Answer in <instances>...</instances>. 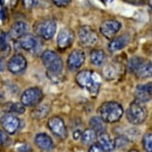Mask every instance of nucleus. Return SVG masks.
I'll return each instance as SVG.
<instances>
[{"instance_id": "4be33fe9", "label": "nucleus", "mask_w": 152, "mask_h": 152, "mask_svg": "<svg viewBox=\"0 0 152 152\" xmlns=\"http://www.w3.org/2000/svg\"><path fill=\"white\" fill-rule=\"evenodd\" d=\"M107 60V56L102 50H94L91 52V62L96 66H101Z\"/></svg>"}, {"instance_id": "9d476101", "label": "nucleus", "mask_w": 152, "mask_h": 152, "mask_svg": "<svg viewBox=\"0 0 152 152\" xmlns=\"http://www.w3.org/2000/svg\"><path fill=\"white\" fill-rule=\"evenodd\" d=\"M121 23L116 20H107L100 26V32L102 35L108 39L114 37L116 34L121 30Z\"/></svg>"}, {"instance_id": "39448f33", "label": "nucleus", "mask_w": 152, "mask_h": 152, "mask_svg": "<svg viewBox=\"0 0 152 152\" xmlns=\"http://www.w3.org/2000/svg\"><path fill=\"white\" fill-rule=\"evenodd\" d=\"M148 117V110L144 103L139 101H134L126 111V118L132 124L139 125L143 123Z\"/></svg>"}, {"instance_id": "7c9ffc66", "label": "nucleus", "mask_w": 152, "mask_h": 152, "mask_svg": "<svg viewBox=\"0 0 152 152\" xmlns=\"http://www.w3.org/2000/svg\"><path fill=\"white\" fill-rule=\"evenodd\" d=\"M127 139L126 138H124L122 136H120V137H118L116 141H115V146L118 147V148H121V147H124L125 145L127 144Z\"/></svg>"}, {"instance_id": "7ed1b4c3", "label": "nucleus", "mask_w": 152, "mask_h": 152, "mask_svg": "<svg viewBox=\"0 0 152 152\" xmlns=\"http://www.w3.org/2000/svg\"><path fill=\"white\" fill-rule=\"evenodd\" d=\"M99 115L104 122L113 123L121 120L123 115V108L117 102H105L99 107Z\"/></svg>"}, {"instance_id": "20e7f679", "label": "nucleus", "mask_w": 152, "mask_h": 152, "mask_svg": "<svg viewBox=\"0 0 152 152\" xmlns=\"http://www.w3.org/2000/svg\"><path fill=\"white\" fill-rule=\"evenodd\" d=\"M128 68L134 73L138 78H148L152 77V62L141 57H134L129 61Z\"/></svg>"}, {"instance_id": "412c9836", "label": "nucleus", "mask_w": 152, "mask_h": 152, "mask_svg": "<svg viewBox=\"0 0 152 152\" xmlns=\"http://www.w3.org/2000/svg\"><path fill=\"white\" fill-rule=\"evenodd\" d=\"M98 142H99V145L103 148L104 151H107V152H111L112 150H114L116 147L115 142L111 139L109 134H107V133H103L101 134H99Z\"/></svg>"}, {"instance_id": "bb28decb", "label": "nucleus", "mask_w": 152, "mask_h": 152, "mask_svg": "<svg viewBox=\"0 0 152 152\" xmlns=\"http://www.w3.org/2000/svg\"><path fill=\"white\" fill-rule=\"evenodd\" d=\"M10 36H8L5 32H0V50L1 51H5L8 50L10 51V45L8 43V37Z\"/></svg>"}, {"instance_id": "f03ea898", "label": "nucleus", "mask_w": 152, "mask_h": 152, "mask_svg": "<svg viewBox=\"0 0 152 152\" xmlns=\"http://www.w3.org/2000/svg\"><path fill=\"white\" fill-rule=\"evenodd\" d=\"M76 81L81 88L87 90L92 95H96L100 89L98 76L91 70H82L76 76Z\"/></svg>"}, {"instance_id": "72a5a7b5", "label": "nucleus", "mask_w": 152, "mask_h": 152, "mask_svg": "<svg viewBox=\"0 0 152 152\" xmlns=\"http://www.w3.org/2000/svg\"><path fill=\"white\" fill-rule=\"evenodd\" d=\"M5 19H6V9L0 11V20H5Z\"/></svg>"}, {"instance_id": "dca6fc26", "label": "nucleus", "mask_w": 152, "mask_h": 152, "mask_svg": "<svg viewBox=\"0 0 152 152\" xmlns=\"http://www.w3.org/2000/svg\"><path fill=\"white\" fill-rule=\"evenodd\" d=\"M122 73V67L118 63H111L104 67L103 75L107 80H113L121 76Z\"/></svg>"}, {"instance_id": "423d86ee", "label": "nucleus", "mask_w": 152, "mask_h": 152, "mask_svg": "<svg viewBox=\"0 0 152 152\" xmlns=\"http://www.w3.org/2000/svg\"><path fill=\"white\" fill-rule=\"evenodd\" d=\"M43 98V91L38 87H32L23 91L21 97V103L25 107H34L40 103Z\"/></svg>"}, {"instance_id": "c756f323", "label": "nucleus", "mask_w": 152, "mask_h": 152, "mask_svg": "<svg viewBox=\"0 0 152 152\" xmlns=\"http://www.w3.org/2000/svg\"><path fill=\"white\" fill-rule=\"evenodd\" d=\"M23 3L25 9L31 10L37 5L38 0H23Z\"/></svg>"}, {"instance_id": "c85d7f7f", "label": "nucleus", "mask_w": 152, "mask_h": 152, "mask_svg": "<svg viewBox=\"0 0 152 152\" xmlns=\"http://www.w3.org/2000/svg\"><path fill=\"white\" fill-rule=\"evenodd\" d=\"M10 143V139L9 135L5 132L0 131V146H8Z\"/></svg>"}, {"instance_id": "cd10ccee", "label": "nucleus", "mask_w": 152, "mask_h": 152, "mask_svg": "<svg viewBox=\"0 0 152 152\" xmlns=\"http://www.w3.org/2000/svg\"><path fill=\"white\" fill-rule=\"evenodd\" d=\"M143 146L147 152H152V134H146L144 135Z\"/></svg>"}, {"instance_id": "5701e85b", "label": "nucleus", "mask_w": 152, "mask_h": 152, "mask_svg": "<svg viewBox=\"0 0 152 152\" xmlns=\"http://www.w3.org/2000/svg\"><path fill=\"white\" fill-rule=\"evenodd\" d=\"M91 129L95 131V133L101 134L105 132V124L104 121L100 117H92L90 121Z\"/></svg>"}, {"instance_id": "f3484780", "label": "nucleus", "mask_w": 152, "mask_h": 152, "mask_svg": "<svg viewBox=\"0 0 152 152\" xmlns=\"http://www.w3.org/2000/svg\"><path fill=\"white\" fill-rule=\"evenodd\" d=\"M19 45L24 50L34 51L38 48V40L33 35L26 34L19 39Z\"/></svg>"}, {"instance_id": "f8f14e48", "label": "nucleus", "mask_w": 152, "mask_h": 152, "mask_svg": "<svg viewBox=\"0 0 152 152\" xmlns=\"http://www.w3.org/2000/svg\"><path fill=\"white\" fill-rule=\"evenodd\" d=\"M0 124L2 125L3 129L7 133L13 134H15V132L18 130L20 126V121L14 115H12L10 113H7L1 117Z\"/></svg>"}, {"instance_id": "e433bc0d", "label": "nucleus", "mask_w": 152, "mask_h": 152, "mask_svg": "<svg viewBox=\"0 0 152 152\" xmlns=\"http://www.w3.org/2000/svg\"><path fill=\"white\" fill-rule=\"evenodd\" d=\"M3 100H4V94H3V91L0 90V102Z\"/></svg>"}, {"instance_id": "b1692460", "label": "nucleus", "mask_w": 152, "mask_h": 152, "mask_svg": "<svg viewBox=\"0 0 152 152\" xmlns=\"http://www.w3.org/2000/svg\"><path fill=\"white\" fill-rule=\"evenodd\" d=\"M4 108V110L9 113L23 114L25 111V105H23L22 103H8L5 104Z\"/></svg>"}, {"instance_id": "6e6552de", "label": "nucleus", "mask_w": 152, "mask_h": 152, "mask_svg": "<svg viewBox=\"0 0 152 152\" xmlns=\"http://www.w3.org/2000/svg\"><path fill=\"white\" fill-rule=\"evenodd\" d=\"M78 38L80 44L87 48L94 47L98 42L96 32L90 26H82L78 29Z\"/></svg>"}, {"instance_id": "2eb2a0df", "label": "nucleus", "mask_w": 152, "mask_h": 152, "mask_svg": "<svg viewBox=\"0 0 152 152\" xmlns=\"http://www.w3.org/2000/svg\"><path fill=\"white\" fill-rule=\"evenodd\" d=\"M135 100L147 103L148 102L152 96V83H147L144 85H138L135 90Z\"/></svg>"}, {"instance_id": "473e14b6", "label": "nucleus", "mask_w": 152, "mask_h": 152, "mask_svg": "<svg viewBox=\"0 0 152 152\" xmlns=\"http://www.w3.org/2000/svg\"><path fill=\"white\" fill-rule=\"evenodd\" d=\"M89 152H104V149H103V148L100 146V145H99V143L98 144L94 143V144H92L91 146V148L89 149Z\"/></svg>"}, {"instance_id": "0eeeda50", "label": "nucleus", "mask_w": 152, "mask_h": 152, "mask_svg": "<svg viewBox=\"0 0 152 152\" xmlns=\"http://www.w3.org/2000/svg\"><path fill=\"white\" fill-rule=\"evenodd\" d=\"M35 31L42 38L49 40L53 37L56 32V23L53 20H45L36 24Z\"/></svg>"}, {"instance_id": "4468645a", "label": "nucleus", "mask_w": 152, "mask_h": 152, "mask_svg": "<svg viewBox=\"0 0 152 152\" xmlns=\"http://www.w3.org/2000/svg\"><path fill=\"white\" fill-rule=\"evenodd\" d=\"M85 61V53L81 50H74L67 59V65L70 70H77Z\"/></svg>"}, {"instance_id": "ddd939ff", "label": "nucleus", "mask_w": 152, "mask_h": 152, "mask_svg": "<svg viewBox=\"0 0 152 152\" xmlns=\"http://www.w3.org/2000/svg\"><path fill=\"white\" fill-rule=\"evenodd\" d=\"M27 66V61L22 54H16L8 63V69L12 74H20Z\"/></svg>"}, {"instance_id": "a19ab883", "label": "nucleus", "mask_w": 152, "mask_h": 152, "mask_svg": "<svg viewBox=\"0 0 152 152\" xmlns=\"http://www.w3.org/2000/svg\"><path fill=\"white\" fill-rule=\"evenodd\" d=\"M128 152H138V151L135 150V149H132V150H130V151H128Z\"/></svg>"}, {"instance_id": "ea45409f", "label": "nucleus", "mask_w": 152, "mask_h": 152, "mask_svg": "<svg viewBox=\"0 0 152 152\" xmlns=\"http://www.w3.org/2000/svg\"><path fill=\"white\" fill-rule=\"evenodd\" d=\"M4 3H5V0H0V5L3 6V5H4Z\"/></svg>"}, {"instance_id": "6ab92c4d", "label": "nucleus", "mask_w": 152, "mask_h": 152, "mask_svg": "<svg viewBox=\"0 0 152 152\" xmlns=\"http://www.w3.org/2000/svg\"><path fill=\"white\" fill-rule=\"evenodd\" d=\"M35 142L37 146L44 151H50L54 148L53 141L46 134H38L35 138Z\"/></svg>"}, {"instance_id": "9b49d317", "label": "nucleus", "mask_w": 152, "mask_h": 152, "mask_svg": "<svg viewBox=\"0 0 152 152\" xmlns=\"http://www.w3.org/2000/svg\"><path fill=\"white\" fill-rule=\"evenodd\" d=\"M75 39L74 32L69 28H64L59 32L57 37V46L60 50H65L73 44Z\"/></svg>"}, {"instance_id": "393cba45", "label": "nucleus", "mask_w": 152, "mask_h": 152, "mask_svg": "<svg viewBox=\"0 0 152 152\" xmlns=\"http://www.w3.org/2000/svg\"><path fill=\"white\" fill-rule=\"evenodd\" d=\"M96 138H97V134L95 133V131H94L92 129L85 130L81 134V141L85 145L94 144Z\"/></svg>"}, {"instance_id": "a878e982", "label": "nucleus", "mask_w": 152, "mask_h": 152, "mask_svg": "<svg viewBox=\"0 0 152 152\" xmlns=\"http://www.w3.org/2000/svg\"><path fill=\"white\" fill-rule=\"evenodd\" d=\"M50 112V107L47 104H42L40 107H37L32 111V117L35 118H43L49 114Z\"/></svg>"}, {"instance_id": "f704fd0d", "label": "nucleus", "mask_w": 152, "mask_h": 152, "mask_svg": "<svg viewBox=\"0 0 152 152\" xmlns=\"http://www.w3.org/2000/svg\"><path fill=\"white\" fill-rule=\"evenodd\" d=\"M81 133H80V131H76L75 133H74V138L75 139H78L79 136H81Z\"/></svg>"}, {"instance_id": "2f4dec72", "label": "nucleus", "mask_w": 152, "mask_h": 152, "mask_svg": "<svg viewBox=\"0 0 152 152\" xmlns=\"http://www.w3.org/2000/svg\"><path fill=\"white\" fill-rule=\"evenodd\" d=\"M52 2H53L57 7H66L70 4L71 0H52Z\"/></svg>"}, {"instance_id": "58836bf2", "label": "nucleus", "mask_w": 152, "mask_h": 152, "mask_svg": "<svg viewBox=\"0 0 152 152\" xmlns=\"http://www.w3.org/2000/svg\"><path fill=\"white\" fill-rule=\"evenodd\" d=\"M125 1H127V2H130V3H136L138 0H125Z\"/></svg>"}, {"instance_id": "f257e3e1", "label": "nucleus", "mask_w": 152, "mask_h": 152, "mask_svg": "<svg viewBox=\"0 0 152 152\" xmlns=\"http://www.w3.org/2000/svg\"><path fill=\"white\" fill-rule=\"evenodd\" d=\"M44 66L47 68V76L52 82L59 83L63 80L64 64L61 57L55 51L47 50L41 55Z\"/></svg>"}, {"instance_id": "c9c22d12", "label": "nucleus", "mask_w": 152, "mask_h": 152, "mask_svg": "<svg viewBox=\"0 0 152 152\" xmlns=\"http://www.w3.org/2000/svg\"><path fill=\"white\" fill-rule=\"evenodd\" d=\"M4 69V63L2 61V59H0V72Z\"/></svg>"}, {"instance_id": "a211bd4d", "label": "nucleus", "mask_w": 152, "mask_h": 152, "mask_svg": "<svg viewBox=\"0 0 152 152\" xmlns=\"http://www.w3.org/2000/svg\"><path fill=\"white\" fill-rule=\"evenodd\" d=\"M28 25L23 22H17L11 26L10 31V37L12 39H20L22 37L27 34Z\"/></svg>"}, {"instance_id": "79ce46f5", "label": "nucleus", "mask_w": 152, "mask_h": 152, "mask_svg": "<svg viewBox=\"0 0 152 152\" xmlns=\"http://www.w3.org/2000/svg\"><path fill=\"white\" fill-rule=\"evenodd\" d=\"M142 1H148V0H142Z\"/></svg>"}, {"instance_id": "aec40b11", "label": "nucleus", "mask_w": 152, "mask_h": 152, "mask_svg": "<svg viewBox=\"0 0 152 152\" xmlns=\"http://www.w3.org/2000/svg\"><path fill=\"white\" fill-rule=\"evenodd\" d=\"M129 42V37L127 35H123L121 37H117L111 40L108 45V50L111 52H115L122 50Z\"/></svg>"}, {"instance_id": "1a4fd4ad", "label": "nucleus", "mask_w": 152, "mask_h": 152, "mask_svg": "<svg viewBox=\"0 0 152 152\" xmlns=\"http://www.w3.org/2000/svg\"><path fill=\"white\" fill-rule=\"evenodd\" d=\"M48 126L50 130L56 136L64 139L67 136V130L65 127L64 121L59 117H52L48 121Z\"/></svg>"}, {"instance_id": "4c0bfd02", "label": "nucleus", "mask_w": 152, "mask_h": 152, "mask_svg": "<svg viewBox=\"0 0 152 152\" xmlns=\"http://www.w3.org/2000/svg\"><path fill=\"white\" fill-rule=\"evenodd\" d=\"M102 1L104 2V3H105V4H108V3H111L113 0H102Z\"/></svg>"}]
</instances>
